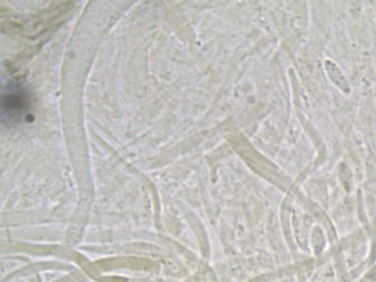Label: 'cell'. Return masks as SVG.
Returning a JSON list of instances; mask_svg holds the SVG:
<instances>
[{"instance_id":"1","label":"cell","mask_w":376,"mask_h":282,"mask_svg":"<svg viewBox=\"0 0 376 282\" xmlns=\"http://www.w3.org/2000/svg\"><path fill=\"white\" fill-rule=\"evenodd\" d=\"M30 96L22 84L12 82L3 88L1 97L2 121L15 124L24 118L30 109Z\"/></svg>"},{"instance_id":"2","label":"cell","mask_w":376,"mask_h":282,"mask_svg":"<svg viewBox=\"0 0 376 282\" xmlns=\"http://www.w3.org/2000/svg\"><path fill=\"white\" fill-rule=\"evenodd\" d=\"M324 68L328 78L338 89L346 96L350 94L351 88L350 84L337 63L332 60L326 59L324 61Z\"/></svg>"}]
</instances>
